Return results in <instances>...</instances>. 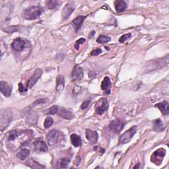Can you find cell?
Returning <instances> with one entry per match:
<instances>
[{"label":"cell","mask_w":169,"mask_h":169,"mask_svg":"<svg viewBox=\"0 0 169 169\" xmlns=\"http://www.w3.org/2000/svg\"><path fill=\"white\" fill-rule=\"evenodd\" d=\"M42 12L43 9L40 6H32L23 11L22 17L27 20H35L40 17Z\"/></svg>","instance_id":"6da1fadb"},{"label":"cell","mask_w":169,"mask_h":169,"mask_svg":"<svg viewBox=\"0 0 169 169\" xmlns=\"http://www.w3.org/2000/svg\"><path fill=\"white\" fill-rule=\"evenodd\" d=\"M168 63V57L167 56V57L165 58L164 59L162 58L159 60H155L149 61V62H147V64H146V66H147L146 67V69L148 71H149L151 70H155L159 68H162V67L167 65Z\"/></svg>","instance_id":"7a4b0ae2"},{"label":"cell","mask_w":169,"mask_h":169,"mask_svg":"<svg viewBox=\"0 0 169 169\" xmlns=\"http://www.w3.org/2000/svg\"><path fill=\"white\" fill-rule=\"evenodd\" d=\"M62 138L63 134L61 133V132L53 129V130H51L48 133L47 136V141L50 146H53L57 144L62 139Z\"/></svg>","instance_id":"3957f363"},{"label":"cell","mask_w":169,"mask_h":169,"mask_svg":"<svg viewBox=\"0 0 169 169\" xmlns=\"http://www.w3.org/2000/svg\"><path fill=\"white\" fill-rule=\"evenodd\" d=\"M13 118V113L11 110H4L1 112V131L6 128Z\"/></svg>","instance_id":"277c9868"},{"label":"cell","mask_w":169,"mask_h":169,"mask_svg":"<svg viewBox=\"0 0 169 169\" xmlns=\"http://www.w3.org/2000/svg\"><path fill=\"white\" fill-rule=\"evenodd\" d=\"M137 132V127L133 126L129 129L126 132L123 133L120 138V143L125 144L128 143L130 142L133 136L136 134Z\"/></svg>","instance_id":"5b68a950"},{"label":"cell","mask_w":169,"mask_h":169,"mask_svg":"<svg viewBox=\"0 0 169 169\" xmlns=\"http://www.w3.org/2000/svg\"><path fill=\"white\" fill-rule=\"evenodd\" d=\"M165 153L166 151L163 148L157 149L156 151L154 152L153 154L152 155L151 161L155 163L156 165H160L162 161L163 158H164L165 156Z\"/></svg>","instance_id":"8992f818"},{"label":"cell","mask_w":169,"mask_h":169,"mask_svg":"<svg viewBox=\"0 0 169 169\" xmlns=\"http://www.w3.org/2000/svg\"><path fill=\"white\" fill-rule=\"evenodd\" d=\"M109 108L108 100L106 98L100 99L98 102L96 103L94 109L97 114L99 115H102Z\"/></svg>","instance_id":"52a82bcc"},{"label":"cell","mask_w":169,"mask_h":169,"mask_svg":"<svg viewBox=\"0 0 169 169\" xmlns=\"http://www.w3.org/2000/svg\"><path fill=\"white\" fill-rule=\"evenodd\" d=\"M42 74V71L41 69H36L35 71H34L32 75L30 77L29 80L27 81V87L28 88L31 89L33 87V86L35 85L36 83L38 81V80L40 79Z\"/></svg>","instance_id":"ba28073f"},{"label":"cell","mask_w":169,"mask_h":169,"mask_svg":"<svg viewBox=\"0 0 169 169\" xmlns=\"http://www.w3.org/2000/svg\"><path fill=\"white\" fill-rule=\"evenodd\" d=\"M110 130L115 133H120L124 127V123L120 119H115L112 120L110 123Z\"/></svg>","instance_id":"9c48e42d"},{"label":"cell","mask_w":169,"mask_h":169,"mask_svg":"<svg viewBox=\"0 0 169 169\" xmlns=\"http://www.w3.org/2000/svg\"><path fill=\"white\" fill-rule=\"evenodd\" d=\"M83 77V71L82 67L75 65L74 67V70H73L71 74V77L73 81H80Z\"/></svg>","instance_id":"30bf717a"},{"label":"cell","mask_w":169,"mask_h":169,"mask_svg":"<svg viewBox=\"0 0 169 169\" xmlns=\"http://www.w3.org/2000/svg\"><path fill=\"white\" fill-rule=\"evenodd\" d=\"M11 47L17 52H22L25 48V42L21 38H17L11 44Z\"/></svg>","instance_id":"8fae6325"},{"label":"cell","mask_w":169,"mask_h":169,"mask_svg":"<svg viewBox=\"0 0 169 169\" xmlns=\"http://www.w3.org/2000/svg\"><path fill=\"white\" fill-rule=\"evenodd\" d=\"M75 10V5L72 2H70L67 3L65 7L62 10V13H61V17H62L63 20H66L70 17L71 14L74 12Z\"/></svg>","instance_id":"7c38bea8"},{"label":"cell","mask_w":169,"mask_h":169,"mask_svg":"<svg viewBox=\"0 0 169 169\" xmlns=\"http://www.w3.org/2000/svg\"><path fill=\"white\" fill-rule=\"evenodd\" d=\"M0 90H1L2 93L6 97H10L11 94V91H12V87L11 85L5 81L0 82Z\"/></svg>","instance_id":"4fadbf2b"},{"label":"cell","mask_w":169,"mask_h":169,"mask_svg":"<svg viewBox=\"0 0 169 169\" xmlns=\"http://www.w3.org/2000/svg\"><path fill=\"white\" fill-rule=\"evenodd\" d=\"M86 138L91 145L95 144L98 141V133L97 132L93 131L91 129H86Z\"/></svg>","instance_id":"5bb4252c"},{"label":"cell","mask_w":169,"mask_h":169,"mask_svg":"<svg viewBox=\"0 0 169 169\" xmlns=\"http://www.w3.org/2000/svg\"><path fill=\"white\" fill-rule=\"evenodd\" d=\"M87 16L80 15V16H78L77 17H76L75 19L73 20L71 24H72L73 27H74L76 32H77L79 30L81 29V27L83 23V21H84V19L87 18Z\"/></svg>","instance_id":"9a60e30c"},{"label":"cell","mask_w":169,"mask_h":169,"mask_svg":"<svg viewBox=\"0 0 169 169\" xmlns=\"http://www.w3.org/2000/svg\"><path fill=\"white\" fill-rule=\"evenodd\" d=\"M33 146L35 150L38 152L44 153V152H46L48 151V147L46 144L41 140L35 141V142L33 143Z\"/></svg>","instance_id":"2e32d148"},{"label":"cell","mask_w":169,"mask_h":169,"mask_svg":"<svg viewBox=\"0 0 169 169\" xmlns=\"http://www.w3.org/2000/svg\"><path fill=\"white\" fill-rule=\"evenodd\" d=\"M58 115L61 118H64V119H67V120H71L72 118H74V114H73V113L70 110H67L66 109H64V108L59 109Z\"/></svg>","instance_id":"e0dca14e"},{"label":"cell","mask_w":169,"mask_h":169,"mask_svg":"<svg viewBox=\"0 0 169 169\" xmlns=\"http://www.w3.org/2000/svg\"><path fill=\"white\" fill-rule=\"evenodd\" d=\"M38 119V115L33 110H28L26 114V120L27 123L34 124L36 122Z\"/></svg>","instance_id":"ac0fdd59"},{"label":"cell","mask_w":169,"mask_h":169,"mask_svg":"<svg viewBox=\"0 0 169 169\" xmlns=\"http://www.w3.org/2000/svg\"><path fill=\"white\" fill-rule=\"evenodd\" d=\"M168 105H169L168 102H167V101H166V100H164L162 103L156 104L155 105V106L156 107V108H158L161 111V112L163 114L165 115V116H168L169 114Z\"/></svg>","instance_id":"d6986e66"},{"label":"cell","mask_w":169,"mask_h":169,"mask_svg":"<svg viewBox=\"0 0 169 169\" xmlns=\"http://www.w3.org/2000/svg\"><path fill=\"white\" fill-rule=\"evenodd\" d=\"M114 5L116 11L118 13L123 12L127 8V4L123 0H116L114 2Z\"/></svg>","instance_id":"ffe728a7"},{"label":"cell","mask_w":169,"mask_h":169,"mask_svg":"<svg viewBox=\"0 0 169 169\" xmlns=\"http://www.w3.org/2000/svg\"><path fill=\"white\" fill-rule=\"evenodd\" d=\"M65 80L64 77L61 75H59L57 78H56V91H61L64 88Z\"/></svg>","instance_id":"44dd1931"},{"label":"cell","mask_w":169,"mask_h":169,"mask_svg":"<svg viewBox=\"0 0 169 169\" xmlns=\"http://www.w3.org/2000/svg\"><path fill=\"white\" fill-rule=\"evenodd\" d=\"M70 138H71V143L75 147H80V146L81 145V143H82V141H81L80 136H77V135L75 133H73L71 135Z\"/></svg>","instance_id":"7402d4cb"},{"label":"cell","mask_w":169,"mask_h":169,"mask_svg":"<svg viewBox=\"0 0 169 169\" xmlns=\"http://www.w3.org/2000/svg\"><path fill=\"white\" fill-rule=\"evenodd\" d=\"M153 128L155 131L161 132L164 130L165 126L161 119H157L153 122Z\"/></svg>","instance_id":"603a6c76"},{"label":"cell","mask_w":169,"mask_h":169,"mask_svg":"<svg viewBox=\"0 0 169 169\" xmlns=\"http://www.w3.org/2000/svg\"><path fill=\"white\" fill-rule=\"evenodd\" d=\"M31 151L27 149H22L17 155V158L21 161H24L29 156Z\"/></svg>","instance_id":"cb8c5ba5"},{"label":"cell","mask_w":169,"mask_h":169,"mask_svg":"<svg viewBox=\"0 0 169 169\" xmlns=\"http://www.w3.org/2000/svg\"><path fill=\"white\" fill-rule=\"evenodd\" d=\"M26 165L27 166L30 167L31 168H45L44 166L41 165V164H39L38 162H37L36 161H35L33 159H30L28 160L26 162Z\"/></svg>","instance_id":"d4e9b609"},{"label":"cell","mask_w":169,"mask_h":169,"mask_svg":"<svg viewBox=\"0 0 169 169\" xmlns=\"http://www.w3.org/2000/svg\"><path fill=\"white\" fill-rule=\"evenodd\" d=\"M110 86H111L110 80L109 77H105L103 81H102V83H101V89H102L103 91H107V90H109Z\"/></svg>","instance_id":"484cf974"},{"label":"cell","mask_w":169,"mask_h":169,"mask_svg":"<svg viewBox=\"0 0 169 169\" xmlns=\"http://www.w3.org/2000/svg\"><path fill=\"white\" fill-rule=\"evenodd\" d=\"M59 106L54 105L52 107H50V109H48V110H46L45 112V113L48 115H54L56 114H58V110H59Z\"/></svg>","instance_id":"4316f807"},{"label":"cell","mask_w":169,"mask_h":169,"mask_svg":"<svg viewBox=\"0 0 169 169\" xmlns=\"http://www.w3.org/2000/svg\"><path fill=\"white\" fill-rule=\"evenodd\" d=\"M60 2L58 1H55V0H49V1L46 2V5L47 7L49 9H54L56 7H58L59 5Z\"/></svg>","instance_id":"83f0119b"},{"label":"cell","mask_w":169,"mask_h":169,"mask_svg":"<svg viewBox=\"0 0 169 169\" xmlns=\"http://www.w3.org/2000/svg\"><path fill=\"white\" fill-rule=\"evenodd\" d=\"M70 162V159L68 158H64L60 160L59 164H60V168H65L69 165Z\"/></svg>","instance_id":"f1b7e54d"},{"label":"cell","mask_w":169,"mask_h":169,"mask_svg":"<svg viewBox=\"0 0 169 169\" xmlns=\"http://www.w3.org/2000/svg\"><path fill=\"white\" fill-rule=\"evenodd\" d=\"M110 40H111V38L109 36H106L104 35H100L97 39V42L99 44H104V43L109 42Z\"/></svg>","instance_id":"f546056e"},{"label":"cell","mask_w":169,"mask_h":169,"mask_svg":"<svg viewBox=\"0 0 169 169\" xmlns=\"http://www.w3.org/2000/svg\"><path fill=\"white\" fill-rule=\"evenodd\" d=\"M19 136V132L16 130L10 132L7 135V139L9 141H13Z\"/></svg>","instance_id":"4dcf8cb0"},{"label":"cell","mask_w":169,"mask_h":169,"mask_svg":"<svg viewBox=\"0 0 169 169\" xmlns=\"http://www.w3.org/2000/svg\"><path fill=\"white\" fill-rule=\"evenodd\" d=\"M54 123V120L51 117H48L46 118V120L44 123V126L45 128H48L50 126H52Z\"/></svg>","instance_id":"1f68e13d"},{"label":"cell","mask_w":169,"mask_h":169,"mask_svg":"<svg viewBox=\"0 0 169 169\" xmlns=\"http://www.w3.org/2000/svg\"><path fill=\"white\" fill-rule=\"evenodd\" d=\"M3 31H5L6 32L8 33H12L16 31H19V27L18 26H11V27H9L6 29H3Z\"/></svg>","instance_id":"d6a6232c"},{"label":"cell","mask_w":169,"mask_h":169,"mask_svg":"<svg viewBox=\"0 0 169 169\" xmlns=\"http://www.w3.org/2000/svg\"><path fill=\"white\" fill-rule=\"evenodd\" d=\"M131 37V34L130 33H128V34H125V35H122L120 38H119V42L121 43L124 42L126 40H128V38H129Z\"/></svg>","instance_id":"836d02e7"},{"label":"cell","mask_w":169,"mask_h":169,"mask_svg":"<svg viewBox=\"0 0 169 169\" xmlns=\"http://www.w3.org/2000/svg\"><path fill=\"white\" fill-rule=\"evenodd\" d=\"M91 99H87V100H84V102L81 104V109L82 110H84V109H86L87 107L89 106V104L91 103Z\"/></svg>","instance_id":"e575fe53"},{"label":"cell","mask_w":169,"mask_h":169,"mask_svg":"<svg viewBox=\"0 0 169 169\" xmlns=\"http://www.w3.org/2000/svg\"><path fill=\"white\" fill-rule=\"evenodd\" d=\"M84 42H85V39L83 38H81L80 39H79V40H77L75 42V48L76 50H79V48H80V46L81 44H83Z\"/></svg>","instance_id":"d590c367"},{"label":"cell","mask_w":169,"mask_h":169,"mask_svg":"<svg viewBox=\"0 0 169 169\" xmlns=\"http://www.w3.org/2000/svg\"><path fill=\"white\" fill-rule=\"evenodd\" d=\"M101 53H102V50H101L100 48H97V49L93 50L91 53V56H98V55L100 54Z\"/></svg>","instance_id":"8d00e7d4"},{"label":"cell","mask_w":169,"mask_h":169,"mask_svg":"<svg viewBox=\"0 0 169 169\" xmlns=\"http://www.w3.org/2000/svg\"><path fill=\"white\" fill-rule=\"evenodd\" d=\"M19 91L20 93H24V92H27V88H25L23 84H22V83H20L19 84Z\"/></svg>","instance_id":"74e56055"},{"label":"cell","mask_w":169,"mask_h":169,"mask_svg":"<svg viewBox=\"0 0 169 169\" xmlns=\"http://www.w3.org/2000/svg\"><path fill=\"white\" fill-rule=\"evenodd\" d=\"M46 99H40V100H38L35 101V102L32 104V106H37V105L40 104L45 103H46Z\"/></svg>","instance_id":"f35d334b"},{"label":"cell","mask_w":169,"mask_h":169,"mask_svg":"<svg viewBox=\"0 0 169 169\" xmlns=\"http://www.w3.org/2000/svg\"><path fill=\"white\" fill-rule=\"evenodd\" d=\"M94 33H95L94 31H92V32H91V35H89V38H92V37L93 36V35H94Z\"/></svg>","instance_id":"ab89813d"},{"label":"cell","mask_w":169,"mask_h":169,"mask_svg":"<svg viewBox=\"0 0 169 169\" xmlns=\"http://www.w3.org/2000/svg\"><path fill=\"white\" fill-rule=\"evenodd\" d=\"M139 168V164H138V165L137 164V165H136V166H135V167H133V168Z\"/></svg>","instance_id":"60d3db41"}]
</instances>
